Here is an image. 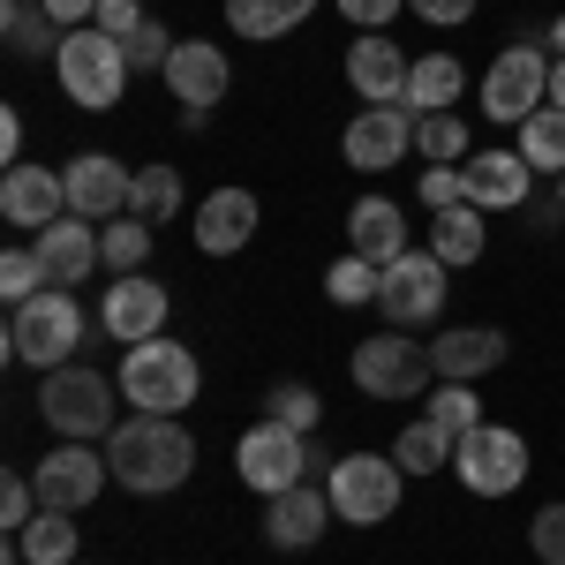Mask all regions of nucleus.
<instances>
[{"label": "nucleus", "mask_w": 565, "mask_h": 565, "mask_svg": "<svg viewBox=\"0 0 565 565\" xmlns=\"http://www.w3.org/2000/svg\"><path fill=\"white\" fill-rule=\"evenodd\" d=\"M106 468L136 498H167L196 476V437L181 430V415H129L106 437Z\"/></svg>", "instance_id": "1"}, {"label": "nucleus", "mask_w": 565, "mask_h": 565, "mask_svg": "<svg viewBox=\"0 0 565 565\" xmlns=\"http://www.w3.org/2000/svg\"><path fill=\"white\" fill-rule=\"evenodd\" d=\"M114 385H121V399H129L136 415H181V407L204 392V362L159 332V340H136V348L121 354Z\"/></svg>", "instance_id": "2"}, {"label": "nucleus", "mask_w": 565, "mask_h": 565, "mask_svg": "<svg viewBox=\"0 0 565 565\" xmlns=\"http://www.w3.org/2000/svg\"><path fill=\"white\" fill-rule=\"evenodd\" d=\"M53 76H61V90H68V106L114 114L136 68H129V53H121V39H106L98 23H84V31H68V39L53 45Z\"/></svg>", "instance_id": "3"}, {"label": "nucleus", "mask_w": 565, "mask_h": 565, "mask_svg": "<svg viewBox=\"0 0 565 565\" xmlns=\"http://www.w3.org/2000/svg\"><path fill=\"white\" fill-rule=\"evenodd\" d=\"M114 399H121V385H106V370L61 362L39 385V415H45V430H61L68 445H90V437H114V423H121Z\"/></svg>", "instance_id": "4"}, {"label": "nucleus", "mask_w": 565, "mask_h": 565, "mask_svg": "<svg viewBox=\"0 0 565 565\" xmlns=\"http://www.w3.org/2000/svg\"><path fill=\"white\" fill-rule=\"evenodd\" d=\"M84 348V309L68 287H45L23 309H8V362H31V370H61Z\"/></svg>", "instance_id": "5"}, {"label": "nucleus", "mask_w": 565, "mask_h": 565, "mask_svg": "<svg viewBox=\"0 0 565 565\" xmlns=\"http://www.w3.org/2000/svg\"><path fill=\"white\" fill-rule=\"evenodd\" d=\"M543 106H551V53H543V31H527V39H513L482 68V114L498 129H521Z\"/></svg>", "instance_id": "6"}, {"label": "nucleus", "mask_w": 565, "mask_h": 565, "mask_svg": "<svg viewBox=\"0 0 565 565\" xmlns=\"http://www.w3.org/2000/svg\"><path fill=\"white\" fill-rule=\"evenodd\" d=\"M399 482L407 468L392 460V452H340L332 468H324V490H332V513L348 527H377L399 513Z\"/></svg>", "instance_id": "7"}, {"label": "nucleus", "mask_w": 565, "mask_h": 565, "mask_svg": "<svg viewBox=\"0 0 565 565\" xmlns=\"http://www.w3.org/2000/svg\"><path fill=\"white\" fill-rule=\"evenodd\" d=\"M452 476L468 498H513L527 482V437L505 423H476V430L452 445Z\"/></svg>", "instance_id": "8"}, {"label": "nucleus", "mask_w": 565, "mask_h": 565, "mask_svg": "<svg viewBox=\"0 0 565 565\" xmlns=\"http://www.w3.org/2000/svg\"><path fill=\"white\" fill-rule=\"evenodd\" d=\"M348 377H354V392H370V399H423L430 377H437V362H430V348H415L407 332H377V340L354 348Z\"/></svg>", "instance_id": "9"}, {"label": "nucleus", "mask_w": 565, "mask_h": 565, "mask_svg": "<svg viewBox=\"0 0 565 565\" xmlns=\"http://www.w3.org/2000/svg\"><path fill=\"white\" fill-rule=\"evenodd\" d=\"M445 271L452 264H437L430 249H407V257L385 264V287H377V309H385L392 332H423V324H437L445 317Z\"/></svg>", "instance_id": "10"}, {"label": "nucleus", "mask_w": 565, "mask_h": 565, "mask_svg": "<svg viewBox=\"0 0 565 565\" xmlns=\"http://www.w3.org/2000/svg\"><path fill=\"white\" fill-rule=\"evenodd\" d=\"M234 468H242V482H249L257 498H279V490L309 482V437L264 415L257 430H242V445H234Z\"/></svg>", "instance_id": "11"}, {"label": "nucleus", "mask_w": 565, "mask_h": 565, "mask_svg": "<svg viewBox=\"0 0 565 565\" xmlns=\"http://www.w3.org/2000/svg\"><path fill=\"white\" fill-rule=\"evenodd\" d=\"M415 129H423L415 106H362V114L348 121V136H340V159H348L354 174H385V167L407 159Z\"/></svg>", "instance_id": "12"}, {"label": "nucleus", "mask_w": 565, "mask_h": 565, "mask_svg": "<svg viewBox=\"0 0 565 565\" xmlns=\"http://www.w3.org/2000/svg\"><path fill=\"white\" fill-rule=\"evenodd\" d=\"M68 181V212L90 218V226H106V218H129L136 212V174L121 159H106V151H84V159H68L61 167Z\"/></svg>", "instance_id": "13"}, {"label": "nucleus", "mask_w": 565, "mask_h": 565, "mask_svg": "<svg viewBox=\"0 0 565 565\" xmlns=\"http://www.w3.org/2000/svg\"><path fill=\"white\" fill-rule=\"evenodd\" d=\"M98 332H106V340H121V348L159 340V332H167V279H143V271L114 279V287L98 295Z\"/></svg>", "instance_id": "14"}, {"label": "nucleus", "mask_w": 565, "mask_h": 565, "mask_svg": "<svg viewBox=\"0 0 565 565\" xmlns=\"http://www.w3.org/2000/svg\"><path fill=\"white\" fill-rule=\"evenodd\" d=\"M31 482H39V498L53 513H84L90 498L114 482V468H106V452H90V445H53L39 468H31Z\"/></svg>", "instance_id": "15"}, {"label": "nucleus", "mask_w": 565, "mask_h": 565, "mask_svg": "<svg viewBox=\"0 0 565 565\" xmlns=\"http://www.w3.org/2000/svg\"><path fill=\"white\" fill-rule=\"evenodd\" d=\"M407 45H392L385 31H362L348 45V90L362 106H407Z\"/></svg>", "instance_id": "16"}, {"label": "nucleus", "mask_w": 565, "mask_h": 565, "mask_svg": "<svg viewBox=\"0 0 565 565\" xmlns=\"http://www.w3.org/2000/svg\"><path fill=\"white\" fill-rule=\"evenodd\" d=\"M167 90H174L189 114H212L218 98L234 90V61H226V45L212 39H181L174 61H167Z\"/></svg>", "instance_id": "17"}, {"label": "nucleus", "mask_w": 565, "mask_h": 565, "mask_svg": "<svg viewBox=\"0 0 565 565\" xmlns=\"http://www.w3.org/2000/svg\"><path fill=\"white\" fill-rule=\"evenodd\" d=\"M468 204L476 212H527V196H535V167H527L521 151H468Z\"/></svg>", "instance_id": "18"}, {"label": "nucleus", "mask_w": 565, "mask_h": 565, "mask_svg": "<svg viewBox=\"0 0 565 565\" xmlns=\"http://www.w3.org/2000/svg\"><path fill=\"white\" fill-rule=\"evenodd\" d=\"M332 521H340V513H332V490L295 482V490H279V498L264 505V543H271V551H309Z\"/></svg>", "instance_id": "19"}, {"label": "nucleus", "mask_w": 565, "mask_h": 565, "mask_svg": "<svg viewBox=\"0 0 565 565\" xmlns=\"http://www.w3.org/2000/svg\"><path fill=\"white\" fill-rule=\"evenodd\" d=\"M257 189H212L204 204H196V249L204 257H234V249H249L257 242Z\"/></svg>", "instance_id": "20"}, {"label": "nucleus", "mask_w": 565, "mask_h": 565, "mask_svg": "<svg viewBox=\"0 0 565 565\" xmlns=\"http://www.w3.org/2000/svg\"><path fill=\"white\" fill-rule=\"evenodd\" d=\"M505 354H513V348H505L498 324H452V332H437V340H430L437 385H476V377H490Z\"/></svg>", "instance_id": "21"}, {"label": "nucleus", "mask_w": 565, "mask_h": 565, "mask_svg": "<svg viewBox=\"0 0 565 565\" xmlns=\"http://www.w3.org/2000/svg\"><path fill=\"white\" fill-rule=\"evenodd\" d=\"M31 249L45 264V287H84L90 271H98V226L76 212H61L45 234H31Z\"/></svg>", "instance_id": "22"}, {"label": "nucleus", "mask_w": 565, "mask_h": 565, "mask_svg": "<svg viewBox=\"0 0 565 565\" xmlns=\"http://www.w3.org/2000/svg\"><path fill=\"white\" fill-rule=\"evenodd\" d=\"M61 212H68V181L53 174V167H8V181H0V218L8 226L45 234Z\"/></svg>", "instance_id": "23"}, {"label": "nucleus", "mask_w": 565, "mask_h": 565, "mask_svg": "<svg viewBox=\"0 0 565 565\" xmlns=\"http://www.w3.org/2000/svg\"><path fill=\"white\" fill-rule=\"evenodd\" d=\"M348 249L370 257V264L407 257V212H399L392 196H362V204L348 212Z\"/></svg>", "instance_id": "24"}, {"label": "nucleus", "mask_w": 565, "mask_h": 565, "mask_svg": "<svg viewBox=\"0 0 565 565\" xmlns=\"http://www.w3.org/2000/svg\"><path fill=\"white\" fill-rule=\"evenodd\" d=\"M490 212H476V204H452V212H430V257L437 264H476L482 249H490V226H482Z\"/></svg>", "instance_id": "25"}, {"label": "nucleus", "mask_w": 565, "mask_h": 565, "mask_svg": "<svg viewBox=\"0 0 565 565\" xmlns=\"http://www.w3.org/2000/svg\"><path fill=\"white\" fill-rule=\"evenodd\" d=\"M452 445H460V437L445 430V423H430V415H415L407 430L392 437V460H399L407 476H437V468H452Z\"/></svg>", "instance_id": "26"}, {"label": "nucleus", "mask_w": 565, "mask_h": 565, "mask_svg": "<svg viewBox=\"0 0 565 565\" xmlns=\"http://www.w3.org/2000/svg\"><path fill=\"white\" fill-rule=\"evenodd\" d=\"M0 31H8V53H15V61H39L45 45L68 39V31L45 15V0H0Z\"/></svg>", "instance_id": "27"}, {"label": "nucleus", "mask_w": 565, "mask_h": 565, "mask_svg": "<svg viewBox=\"0 0 565 565\" xmlns=\"http://www.w3.org/2000/svg\"><path fill=\"white\" fill-rule=\"evenodd\" d=\"M15 543H23V565H76V543H84V527H76V513H53V505H45V513L23 527Z\"/></svg>", "instance_id": "28"}, {"label": "nucleus", "mask_w": 565, "mask_h": 565, "mask_svg": "<svg viewBox=\"0 0 565 565\" xmlns=\"http://www.w3.org/2000/svg\"><path fill=\"white\" fill-rule=\"evenodd\" d=\"M460 84H468V76H460L452 53H423V61L407 68V106H415V114H445V106L460 98Z\"/></svg>", "instance_id": "29"}, {"label": "nucleus", "mask_w": 565, "mask_h": 565, "mask_svg": "<svg viewBox=\"0 0 565 565\" xmlns=\"http://www.w3.org/2000/svg\"><path fill=\"white\" fill-rule=\"evenodd\" d=\"M513 151H521L535 174H565V114H558V106L527 114L521 129H513Z\"/></svg>", "instance_id": "30"}, {"label": "nucleus", "mask_w": 565, "mask_h": 565, "mask_svg": "<svg viewBox=\"0 0 565 565\" xmlns=\"http://www.w3.org/2000/svg\"><path fill=\"white\" fill-rule=\"evenodd\" d=\"M143 257H151V218H106L98 226V264L114 271V279H129V271H143Z\"/></svg>", "instance_id": "31"}, {"label": "nucleus", "mask_w": 565, "mask_h": 565, "mask_svg": "<svg viewBox=\"0 0 565 565\" xmlns=\"http://www.w3.org/2000/svg\"><path fill=\"white\" fill-rule=\"evenodd\" d=\"M377 287H385V264H370V257H340L332 271H324V295L340 309H362V302H377Z\"/></svg>", "instance_id": "32"}, {"label": "nucleus", "mask_w": 565, "mask_h": 565, "mask_svg": "<svg viewBox=\"0 0 565 565\" xmlns=\"http://www.w3.org/2000/svg\"><path fill=\"white\" fill-rule=\"evenodd\" d=\"M415 151H423L430 167H460V159H468V121H460V114H423Z\"/></svg>", "instance_id": "33"}, {"label": "nucleus", "mask_w": 565, "mask_h": 565, "mask_svg": "<svg viewBox=\"0 0 565 565\" xmlns=\"http://www.w3.org/2000/svg\"><path fill=\"white\" fill-rule=\"evenodd\" d=\"M181 212V167H136V218H174Z\"/></svg>", "instance_id": "34"}, {"label": "nucleus", "mask_w": 565, "mask_h": 565, "mask_svg": "<svg viewBox=\"0 0 565 565\" xmlns=\"http://www.w3.org/2000/svg\"><path fill=\"white\" fill-rule=\"evenodd\" d=\"M264 415H271V423H287V430H302V437H317L324 399H317L309 385H271V392H264Z\"/></svg>", "instance_id": "35"}, {"label": "nucleus", "mask_w": 565, "mask_h": 565, "mask_svg": "<svg viewBox=\"0 0 565 565\" xmlns=\"http://www.w3.org/2000/svg\"><path fill=\"white\" fill-rule=\"evenodd\" d=\"M174 45H181V39L167 31V23H159V15H151L143 31H129V39H121V53H129V68H136V76H167Z\"/></svg>", "instance_id": "36"}, {"label": "nucleus", "mask_w": 565, "mask_h": 565, "mask_svg": "<svg viewBox=\"0 0 565 565\" xmlns=\"http://www.w3.org/2000/svg\"><path fill=\"white\" fill-rule=\"evenodd\" d=\"M31 295H45V264H39V249H8V257H0V302L23 309Z\"/></svg>", "instance_id": "37"}, {"label": "nucleus", "mask_w": 565, "mask_h": 565, "mask_svg": "<svg viewBox=\"0 0 565 565\" xmlns=\"http://www.w3.org/2000/svg\"><path fill=\"white\" fill-rule=\"evenodd\" d=\"M430 423H445L452 437H468L482 423V399H476V385H437L430 392Z\"/></svg>", "instance_id": "38"}, {"label": "nucleus", "mask_w": 565, "mask_h": 565, "mask_svg": "<svg viewBox=\"0 0 565 565\" xmlns=\"http://www.w3.org/2000/svg\"><path fill=\"white\" fill-rule=\"evenodd\" d=\"M415 196H423L430 212H452V204H468V174H460V167H423Z\"/></svg>", "instance_id": "39"}, {"label": "nucleus", "mask_w": 565, "mask_h": 565, "mask_svg": "<svg viewBox=\"0 0 565 565\" xmlns=\"http://www.w3.org/2000/svg\"><path fill=\"white\" fill-rule=\"evenodd\" d=\"M527 551L543 565H565V505H543V513L527 521Z\"/></svg>", "instance_id": "40"}, {"label": "nucleus", "mask_w": 565, "mask_h": 565, "mask_svg": "<svg viewBox=\"0 0 565 565\" xmlns=\"http://www.w3.org/2000/svg\"><path fill=\"white\" fill-rule=\"evenodd\" d=\"M151 15H143V0H98V31L106 39H129V31H143Z\"/></svg>", "instance_id": "41"}, {"label": "nucleus", "mask_w": 565, "mask_h": 565, "mask_svg": "<svg viewBox=\"0 0 565 565\" xmlns=\"http://www.w3.org/2000/svg\"><path fill=\"white\" fill-rule=\"evenodd\" d=\"M399 8H407V0H340V15H348L354 31H385Z\"/></svg>", "instance_id": "42"}, {"label": "nucleus", "mask_w": 565, "mask_h": 565, "mask_svg": "<svg viewBox=\"0 0 565 565\" xmlns=\"http://www.w3.org/2000/svg\"><path fill=\"white\" fill-rule=\"evenodd\" d=\"M407 8H415L423 23H437V31H452V23H468V15H476L482 0H407Z\"/></svg>", "instance_id": "43"}, {"label": "nucleus", "mask_w": 565, "mask_h": 565, "mask_svg": "<svg viewBox=\"0 0 565 565\" xmlns=\"http://www.w3.org/2000/svg\"><path fill=\"white\" fill-rule=\"evenodd\" d=\"M45 15L61 31H84V23H98V0H45Z\"/></svg>", "instance_id": "44"}, {"label": "nucleus", "mask_w": 565, "mask_h": 565, "mask_svg": "<svg viewBox=\"0 0 565 565\" xmlns=\"http://www.w3.org/2000/svg\"><path fill=\"white\" fill-rule=\"evenodd\" d=\"M527 226H535V234H558L565 226V196H527Z\"/></svg>", "instance_id": "45"}, {"label": "nucleus", "mask_w": 565, "mask_h": 565, "mask_svg": "<svg viewBox=\"0 0 565 565\" xmlns=\"http://www.w3.org/2000/svg\"><path fill=\"white\" fill-rule=\"evenodd\" d=\"M257 8L279 23V31H295V23H309V15H317V0H257Z\"/></svg>", "instance_id": "46"}, {"label": "nucleus", "mask_w": 565, "mask_h": 565, "mask_svg": "<svg viewBox=\"0 0 565 565\" xmlns=\"http://www.w3.org/2000/svg\"><path fill=\"white\" fill-rule=\"evenodd\" d=\"M0 159L23 167V114H0Z\"/></svg>", "instance_id": "47"}, {"label": "nucleus", "mask_w": 565, "mask_h": 565, "mask_svg": "<svg viewBox=\"0 0 565 565\" xmlns=\"http://www.w3.org/2000/svg\"><path fill=\"white\" fill-rule=\"evenodd\" d=\"M551 106H558V114H565V53H558V61H551Z\"/></svg>", "instance_id": "48"}, {"label": "nucleus", "mask_w": 565, "mask_h": 565, "mask_svg": "<svg viewBox=\"0 0 565 565\" xmlns=\"http://www.w3.org/2000/svg\"><path fill=\"white\" fill-rule=\"evenodd\" d=\"M543 45H551V61H558V53H565V15H558V23H551V31H543Z\"/></svg>", "instance_id": "49"}, {"label": "nucleus", "mask_w": 565, "mask_h": 565, "mask_svg": "<svg viewBox=\"0 0 565 565\" xmlns=\"http://www.w3.org/2000/svg\"><path fill=\"white\" fill-rule=\"evenodd\" d=\"M558 196H565V174H558Z\"/></svg>", "instance_id": "50"}, {"label": "nucleus", "mask_w": 565, "mask_h": 565, "mask_svg": "<svg viewBox=\"0 0 565 565\" xmlns=\"http://www.w3.org/2000/svg\"><path fill=\"white\" fill-rule=\"evenodd\" d=\"M76 565H84V558H76Z\"/></svg>", "instance_id": "51"}]
</instances>
